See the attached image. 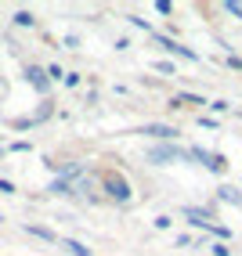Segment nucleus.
<instances>
[{
  "mask_svg": "<svg viewBox=\"0 0 242 256\" xmlns=\"http://www.w3.org/2000/svg\"><path fill=\"white\" fill-rule=\"evenodd\" d=\"M137 134H152V138H163V141H170V138H174V126H145V130H137Z\"/></svg>",
  "mask_w": 242,
  "mask_h": 256,
  "instance_id": "nucleus-5",
  "label": "nucleus"
},
{
  "mask_svg": "<svg viewBox=\"0 0 242 256\" xmlns=\"http://www.w3.org/2000/svg\"><path fill=\"white\" fill-rule=\"evenodd\" d=\"M26 231H29V234H37V238H47V242H55V234H51L47 228H37V224H29Z\"/></svg>",
  "mask_w": 242,
  "mask_h": 256,
  "instance_id": "nucleus-9",
  "label": "nucleus"
},
{
  "mask_svg": "<svg viewBox=\"0 0 242 256\" xmlns=\"http://www.w3.org/2000/svg\"><path fill=\"white\" fill-rule=\"evenodd\" d=\"M15 22H19V26H33V22H37V18H33V14H29V11H19V14H15Z\"/></svg>",
  "mask_w": 242,
  "mask_h": 256,
  "instance_id": "nucleus-10",
  "label": "nucleus"
},
{
  "mask_svg": "<svg viewBox=\"0 0 242 256\" xmlns=\"http://www.w3.org/2000/svg\"><path fill=\"white\" fill-rule=\"evenodd\" d=\"M177 159H188L181 148H174V144H155V148H148V162H155V166H170V162H177Z\"/></svg>",
  "mask_w": 242,
  "mask_h": 256,
  "instance_id": "nucleus-2",
  "label": "nucleus"
},
{
  "mask_svg": "<svg viewBox=\"0 0 242 256\" xmlns=\"http://www.w3.org/2000/svg\"><path fill=\"white\" fill-rule=\"evenodd\" d=\"M224 8H228V11H231V14H238V18H242V8H238V4H235V0H228V4H224Z\"/></svg>",
  "mask_w": 242,
  "mask_h": 256,
  "instance_id": "nucleus-12",
  "label": "nucleus"
},
{
  "mask_svg": "<svg viewBox=\"0 0 242 256\" xmlns=\"http://www.w3.org/2000/svg\"><path fill=\"white\" fill-rule=\"evenodd\" d=\"M4 98H8V80L0 76V101H4Z\"/></svg>",
  "mask_w": 242,
  "mask_h": 256,
  "instance_id": "nucleus-14",
  "label": "nucleus"
},
{
  "mask_svg": "<svg viewBox=\"0 0 242 256\" xmlns=\"http://www.w3.org/2000/svg\"><path fill=\"white\" fill-rule=\"evenodd\" d=\"M220 198H228V202H235V206H242V195H238V188H220Z\"/></svg>",
  "mask_w": 242,
  "mask_h": 256,
  "instance_id": "nucleus-7",
  "label": "nucleus"
},
{
  "mask_svg": "<svg viewBox=\"0 0 242 256\" xmlns=\"http://www.w3.org/2000/svg\"><path fill=\"white\" fill-rule=\"evenodd\" d=\"M155 11H159V14H170V11H174V4H170V0H155Z\"/></svg>",
  "mask_w": 242,
  "mask_h": 256,
  "instance_id": "nucleus-11",
  "label": "nucleus"
},
{
  "mask_svg": "<svg viewBox=\"0 0 242 256\" xmlns=\"http://www.w3.org/2000/svg\"><path fill=\"white\" fill-rule=\"evenodd\" d=\"M0 156H4V148H0Z\"/></svg>",
  "mask_w": 242,
  "mask_h": 256,
  "instance_id": "nucleus-15",
  "label": "nucleus"
},
{
  "mask_svg": "<svg viewBox=\"0 0 242 256\" xmlns=\"http://www.w3.org/2000/svg\"><path fill=\"white\" fill-rule=\"evenodd\" d=\"M159 47H166L170 54H181V58H192V62H195V54H192V50H188V47H177L174 40H163V36H159Z\"/></svg>",
  "mask_w": 242,
  "mask_h": 256,
  "instance_id": "nucleus-6",
  "label": "nucleus"
},
{
  "mask_svg": "<svg viewBox=\"0 0 242 256\" xmlns=\"http://www.w3.org/2000/svg\"><path fill=\"white\" fill-rule=\"evenodd\" d=\"M188 159H202L206 170H213V174H220L224 170V156H210V152H202V148H192V152H184Z\"/></svg>",
  "mask_w": 242,
  "mask_h": 256,
  "instance_id": "nucleus-3",
  "label": "nucleus"
},
{
  "mask_svg": "<svg viewBox=\"0 0 242 256\" xmlns=\"http://www.w3.org/2000/svg\"><path fill=\"white\" fill-rule=\"evenodd\" d=\"M0 220H4V216H0Z\"/></svg>",
  "mask_w": 242,
  "mask_h": 256,
  "instance_id": "nucleus-16",
  "label": "nucleus"
},
{
  "mask_svg": "<svg viewBox=\"0 0 242 256\" xmlns=\"http://www.w3.org/2000/svg\"><path fill=\"white\" fill-rule=\"evenodd\" d=\"M26 80H29V83H33V87H37L40 94H44V90L51 87V76H47V72L40 69V65H29V69H26Z\"/></svg>",
  "mask_w": 242,
  "mask_h": 256,
  "instance_id": "nucleus-4",
  "label": "nucleus"
},
{
  "mask_svg": "<svg viewBox=\"0 0 242 256\" xmlns=\"http://www.w3.org/2000/svg\"><path fill=\"white\" fill-rule=\"evenodd\" d=\"M0 192H4V195H11V192H15V184H11V180H0Z\"/></svg>",
  "mask_w": 242,
  "mask_h": 256,
  "instance_id": "nucleus-13",
  "label": "nucleus"
},
{
  "mask_svg": "<svg viewBox=\"0 0 242 256\" xmlns=\"http://www.w3.org/2000/svg\"><path fill=\"white\" fill-rule=\"evenodd\" d=\"M101 188H105L116 202H127L130 198V184H127L123 174H105V177H101Z\"/></svg>",
  "mask_w": 242,
  "mask_h": 256,
  "instance_id": "nucleus-1",
  "label": "nucleus"
},
{
  "mask_svg": "<svg viewBox=\"0 0 242 256\" xmlns=\"http://www.w3.org/2000/svg\"><path fill=\"white\" fill-rule=\"evenodd\" d=\"M65 249L73 252V256H91V249H87V246H80V242H73V238L65 242Z\"/></svg>",
  "mask_w": 242,
  "mask_h": 256,
  "instance_id": "nucleus-8",
  "label": "nucleus"
}]
</instances>
